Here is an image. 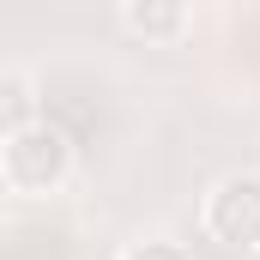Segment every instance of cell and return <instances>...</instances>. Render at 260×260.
I'll return each mask as SVG.
<instances>
[{
    "label": "cell",
    "mask_w": 260,
    "mask_h": 260,
    "mask_svg": "<svg viewBox=\"0 0 260 260\" xmlns=\"http://www.w3.org/2000/svg\"><path fill=\"white\" fill-rule=\"evenodd\" d=\"M200 224H206L212 242H224L236 254H260V176L254 170L218 176L206 206H200Z\"/></svg>",
    "instance_id": "obj_2"
},
{
    "label": "cell",
    "mask_w": 260,
    "mask_h": 260,
    "mask_svg": "<svg viewBox=\"0 0 260 260\" xmlns=\"http://www.w3.org/2000/svg\"><path fill=\"white\" fill-rule=\"evenodd\" d=\"M121 24L145 43H182L194 24V0H121Z\"/></svg>",
    "instance_id": "obj_3"
},
{
    "label": "cell",
    "mask_w": 260,
    "mask_h": 260,
    "mask_svg": "<svg viewBox=\"0 0 260 260\" xmlns=\"http://www.w3.org/2000/svg\"><path fill=\"white\" fill-rule=\"evenodd\" d=\"M18 121H37L30 115V91H24V73H6V127Z\"/></svg>",
    "instance_id": "obj_4"
},
{
    "label": "cell",
    "mask_w": 260,
    "mask_h": 260,
    "mask_svg": "<svg viewBox=\"0 0 260 260\" xmlns=\"http://www.w3.org/2000/svg\"><path fill=\"white\" fill-rule=\"evenodd\" d=\"M67 176H73V139L49 115L6 127V145H0V182H6V194L43 200V194H55Z\"/></svg>",
    "instance_id": "obj_1"
},
{
    "label": "cell",
    "mask_w": 260,
    "mask_h": 260,
    "mask_svg": "<svg viewBox=\"0 0 260 260\" xmlns=\"http://www.w3.org/2000/svg\"><path fill=\"white\" fill-rule=\"evenodd\" d=\"M121 260H194L182 242H164V236H151V242H133V248H121Z\"/></svg>",
    "instance_id": "obj_5"
}]
</instances>
